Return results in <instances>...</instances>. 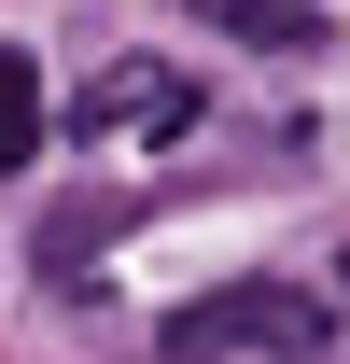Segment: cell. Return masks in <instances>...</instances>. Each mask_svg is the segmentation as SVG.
Here are the masks:
<instances>
[{"instance_id": "1", "label": "cell", "mask_w": 350, "mask_h": 364, "mask_svg": "<svg viewBox=\"0 0 350 364\" xmlns=\"http://www.w3.org/2000/svg\"><path fill=\"white\" fill-rule=\"evenodd\" d=\"M336 336V294L322 280H211L169 309V350L182 364H224V350H322Z\"/></svg>"}, {"instance_id": "2", "label": "cell", "mask_w": 350, "mask_h": 364, "mask_svg": "<svg viewBox=\"0 0 350 364\" xmlns=\"http://www.w3.org/2000/svg\"><path fill=\"white\" fill-rule=\"evenodd\" d=\"M182 112H196V85H182V70H112V85L85 98V140H169Z\"/></svg>"}, {"instance_id": "3", "label": "cell", "mask_w": 350, "mask_h": 364, "mask_svg": "<svg viewBox=\"0 0 350 364\" xmlns=\"http://www.w3.org/2000/svg\"><path fill=\"white\" fill-rule=\"evenodd\" d=\"M28 154H43V56L0 43V168H28Z\"/></svg>"}, {"instance_id": "4", "label": "cell", "mask_w": 350, "mask_h": 364, "mask_svg": "<svg viewBox=\"0 0 350 364\" xmlns=\"http://www.w3.org/2000/svg\"><path fill=\"white\" fill-rule=\"evenodd\" d=\"M211 28H224V43H322L308 0H211Z\"/></svg>"}, {"instance_id": "5", "label": "cell", "mask_w": 350, "mask_h": 364, "mask_svg": "<svg viewBox=\"0 0 350 364\" xmlns=\"http://www.w3.org/2000/svg\"><path fill=\"white\" fill-rule=\"evenodd\" d=\"M98 238H112V210H56V225H43V267L70 280V267H85V252H98Z\"/></svg>"}, {"instance_id": "6", "label": "cell", "mask_w": 350, "mask_h": 364, "mask_svg": "<svg viewBox=\"0 0 350 364\" xmlns=\"http://www.w3.org/2000/svg\"><path fill=\"white\" fill-rule=\"evenodd\" d=\"M336 280H350V267H336Z\"/></svg>"}]
</instances>
